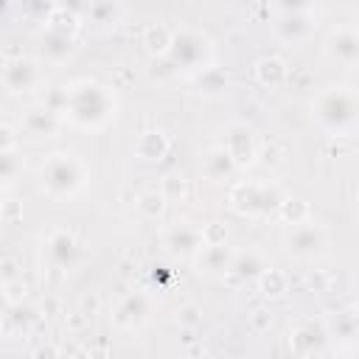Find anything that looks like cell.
I'll return each mask as SVG.
<instances>
[{"instance_id":"6da1fadb","label":"cell","mask_w":359,"mask_h":359,"mask_svg":"<svg viewBox=\"0 0 359 359\" xmlns=\"http://www.w3.org/2000/svg\"><path fill=\"white\" fill-rule=\"evenodd\" d=\"M81 182H84V168L73 154H53L42 168V188L56 199L76 194Z\"/></svg>"},{"instance_id":"7a4b0ae2","label":"cell","mask_w":359,"mask_h":359,"mask_svg":"<svg viewBox=\"0 0 359 359\" xmlns=\"http://www.w3.org/2000/svg\"><path fill=\"white\" fill-rule=\"evenodd\" d=\"M317 118L323 126H328L337 135H348L353 132L356 123V104H353V93L337 90V93H325L317 101Z\"/></svg>"},{"instance_id":"3957f363","label":"cell","mask_w":359,"mask_h":359,"mask_svg":"<svg viewBox=\"0 0 359 359\" xmlns=\"http://www.w3.org/2000/svg\"><path fill=\"white\" fill-rule=\"evenodd\" d=\"M205 39L199 36V34H194V31H182V34H177V36H171V50H174V62H180V65H185V67H194V65H199V59H202V53H205Z\"/></svg>"},{"instance_id":"277c9868","label":"cell","mask_w":359,"mask_h":359,"mask_svg":"<svg viewBox=\"0 0 359 359\" xmlns=\"http://www.w3.org/2000/svg\"><path fill=\"white\" fill-rule=\"evenodd\" d=\"M286 244H289V252H294L297 258H309V255L320 252V247H323V230L314 227V224H297L286 236Z\"/></svg>"},{"instance_id":"5b68a950","label":"cell","mask_w":359,"mask_h":359,"mask_svg":"<svg viewBox=\"0 0 359 359\" xmlns=\"http://www.w3.org/2000/svg\"><path fill=\"white\" fill-rule=\"evenodd\" d=\"M3 81L17 93V90H28L34 81H36V67L31 59H17V62H8L3 67Z\"/></svg>"},{"instance_id":"8992f818","label":"cell","mask_w":359,"mask_h":359,"mask_svg":"<svg viewBox=\"0 0 359 359\" xmlns=\"http://www.w3.org/2000/svg\"><path fill=\"white\" fill-rule=\"evenodd\" d=\"M236 143H238V149L227 151V157H230L233 163H250V160H252V154H255L252 132H250L247 126H241V123H236V126L230 129V135H227V146H236Z\"/></svg>"},{"instance_id":"52a82bcc","label":"cell","mask_w":359,"mask_h":359,"mask_svg":"<svg viewBox=\"0 0 359 359\" xmlns=\"http://www.w3.org/2000/svg\"><path fill=\"white\" fill-rule=\"evenodd\" d=\"M48 255L59 264V266H70L73 258L79 255V244L70 233H53L48 241Z\"/></svg>"},{"instance_id":"ba28073f","label":"cell","mask_w":359,"mask_h":359,"mask_svg":"<svg viewBox=\"0 0 359 359\" xmlns=\"http://www.w3.org/2000/svg\"><path fill=\"white\" fill-rule=\"evenodd\" d=\"M199 241H202V233L188 227V224H180V227H174L168 233V247L174 252H194L199 247Z\"/></svg>"},{"instance_id":"9c48e42d","label":"cell","mask_w":359,"mask_h":359,"mask_svg":"<svg viewBox=\"0 0 359 359\" xmlns=\"http://www.w3.org/2000/svg\"><path fill=\"white\" fill-rule=\"evenodd\" d=\"M328 53L337 56L345 65H353L356 62V36H353V31H339L328 45Z\"/></svg>"},{"instance_id":"30bf717a","label":"cell","mask_w":359,"mask_h":359,"mask_svg":"<svg viewBox=\"0 0 359 359\" xmlns=\"http://www.w3.org/2000/svg\"><path fill=\"white\" fill-rule=\"evenodd\" d=\"M25 126L34 135H50L56 129V112L53 109H31L25 118Z\"/></svg>"},{"instance_id":"8fae6325","label":"cell","mask_w":359,"mask_h":359,"mask_svg":"<svg viewBox=\"0 0 359 359\" xmlns=\"http://www.w3.org/2000/svg\"><path fill=\"white\" fill-rule=\"evenodd\" d=\"M258 79L264 84H280L286 79V65L280 59H261L258 62Z\"/></svg>"},{"instance_id":"7c38bea8","label":"cell","mask_w":359,"mask_h":359,"mask_svg":"<svg viewBox=\"0 0 359 359\" xmlns=\"http://www.w3.org/2000/svg\"><path fill=\"white\" fill-rule=\"evenodd\" d=\"M146 45H149V50H157V53L168 50V45H171V34H168V28H163V25H151V28H146Z\"/></svg>"},{"instance_id":"4fadbf2b","label":"cell","mask_w":359,"mask_h":359,"mask_svg":"<svg viewBox=\"0 0 359 359\" xmlns=\"http://www.w3.org/2000/svg\"><path fill=\"white\" fill-rule=\"evenodd\" d=\"M137 208H140L146 216H160V210H163V196H160V194H154V191H149V194H140V199H137Z\"/></svg>"},{"instance_id":"5bb4252c","label":"cell","mask_w":359,"mask_h":359,"mask_svg":"<svg viewBox=\"0 0 359 359\" xmlns=\"http://www.w3.org/2000/svg\"><path fill=\"white\" fill-rule=\"evenodd\" d=\"M264 278H266V280H261V286H264V294H272V297H278V294L286 289V280H283V275H280L278 269H269Z\"/></svg>"},{"instance_id":"9a60e30c","label":"cell","mask_w":359,"mask_h":359,"mask_svg":"<svg viewBox=\"0 0 359 359\" xmlns=\"http://www.w3.org/2000/svg\"><path fill=\"white\" fill-rule=\"evenodd\" d=\"M140 311H143V300H140V297H129V300H126V303L118 309L115 320L123 325V323H126V317H135V320H140V317H143Z\"/></svg>"},{"instance_id":"2e32d148","label":"cell","mask_w":359,"mask_h":359,"mask_svg":"<svg viewBox=\"0 0 359 359\" xmlns=\"http://www.w3.org/2000/svg\"><path fill=\"white\" fill-rule=\"evenodd\" d=\"M17 174V160L8 154V151H3L0 154V180H8V177H14Z\"/></svg>"},{"instance_id":"e0dca14e","label":"cell","mask_w":359,"mask_h":359,"mask_svg":"<svg viewBox=\"0 0 359 359\" xmlns=\"http://www.w3.org/2000/svg\"><path fill=\"white\" fill-rule=\"evenodd\" d=\"M11 146H14V132H11L8 126H3V123H0V154H3V151H8Z\"/></svg>"},{"instance_id":"ac0fdd59","label":"cell","mask_w":359,"mask_h":359,"mask_svg":"<svg viewBox=\"0 0 359 359\" xmlns=\"http://www.w3.org/2000/svg\"><path fill=\"white\" fill-rule=\"evenodd\" d=\"M34 359H56V348H53V345H42V348H36Z\"/></svg>"},{"instance_id":"d6986e66","label":"cell","mask_w":359,"mask_h":359,"mask_svg":"<svg viewBox=\"0 0 359 359\" xmlns=\"http://www.w3.org/2000/svg\"><path fill=\"white\" fill-rule=\"evenodd\" d=\"M6 303H8L6 294H0V320H3V314H6Z\"/></svg>"}]
</instances>
